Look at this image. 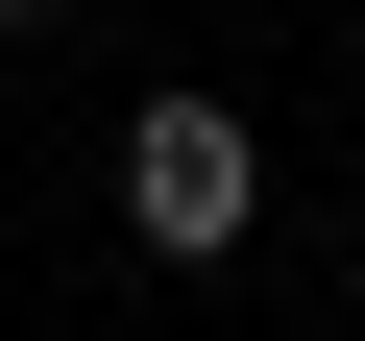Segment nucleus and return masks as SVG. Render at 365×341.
Masks as SVG:
<instances>
[{
    "label": "nucleus",
    "mask_w": 365,
    "mask_h": 341,
    "mask_svg": "<svg viewBox=\"0 0 365 341\" xmlns=\"http://www.w3.org/2000/svg\"><path fill=\"white\" fill-rule=\"evenodd\" d=\"M122 220H146L170 268H220V244L268 220V122H244V98H146V122H122Z\"/></svg>",
    "instance_id": "f257e3e1"
},
{
    "label": "nucleus",
    "mask_w": 365,
    "mask_h": 341,
    "mask_svg": "<svg viewBox=\"0 0 365 341\" xmlns=\"http://www.w3.org/2000/svg\"><path fill=\"white\" fill-rule=\"evenodd\" d=\"M0 25H49V0H0Z\"/></svg>",
    "instance_id": "f03ea898"
}]
</instances>
